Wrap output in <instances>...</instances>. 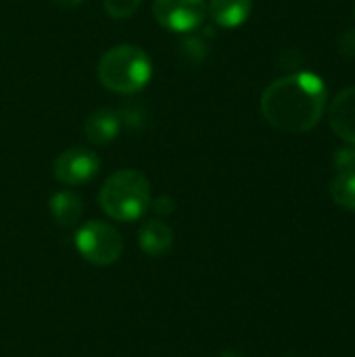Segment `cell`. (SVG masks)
<instances>
[{
    "mask_svg": "<svg viewBox=\"0 0 355 357\" xmlns=\"http://www.w3.org/2000/svg\"><path fill=\"white\" fill-rule=\"evenodd\" d=\"M326 105V86L310 71L278 77L262 94V115L272 128L287 134H305L316 128Z\"/></svg>",
    "mask_w": 355,
    "mask_h": 357,
    "instance_id": "cell-1",
    "label": "cell"
},
{
    "mask_svg": "<svg viewBox=\"0 0 355 357\" xmlns=\"http://www.w3.org/2000/svg\"><path fill=\"white\" fill-rule=\"evenodd\" d=\"M151 184L142 172L119 169L109 176L98 192L100 209L115 222H136L151 207Z\"/></svg>",
    "mask_w": 355,
    "mask_h": 357,
    "instance_id": "cell-2",
    "label": "cell"
},
{
    "mask_svg": "<svg viewBox=\"0 0 355 357\" xmlns=\"http://www.w3.org/2000/svg\"><path fill=\"white\" fill-rule=\"evenodd\" d=\"M153 75V63L149 54L134 44H119L109 48L98 61L100 84L117 94L140 92Z\"/></svg>",
    "mask_w": 355,
    "mask_h": 357,
    "instance_id": "cell-3",
    "label": "cell"
},
{
    "mask_svg": "<svg viewBox=\"0 0 355 357\" xmlns=\"http://www.w3.org/2000/svg\"><path fill=\"white\" fill-rule=\"evenodd\" d=\"M75 247L80 255L92 266H113L123 253L121 234L107 222H86L75 234Z\"/></svg>",
    "mask_w": 355,
    "mask_h": 357,
    "instance_id": "cell-4",
    "label": "cell"
},
{
    "mask_svg": "<svg viewBox=\"0 0 355 357\" xmlns=\"http://www.w3.org/2000/svg\"><path fill=\"white\" fill-rule=\"evenodd\" d=\"M205 0H153L157 23L176 33H190L205 21Z\"/></svg>",
    "mask_w": 355,
    "mask_h": 357,
    "instance_id": "cell-5",
    "label": "cell"
},
{
    "mask_svg": "<svg viewBox=\"0 0 355 357\" xmlns=\"http://www.w3.org/2000/svg\"><path fill=\"white\" fill-rule=\"evenodd\" d=\"M100 169V159L94 151L75 146L69 151H63L56 161H54V178L61 184L67 186H82L86 182H90Z\"/></svg>",
    "mask_w": 355,
    "mask_h": 357,
    "instance_id": "cell-6",
    "label": "cell"
},
{
    "mask_svg": "<svg viewBox=\"0 0 355 357\" xmlns=\"http://www.w3.org/2000/svg\"><path fill=\"white\" fill-rule=\"evenodd\" d=\"M328 121L339 138H343L349 144H355V86L341 90L331 100Z\"/></svg>",
    "mask_w": 355,
    "mask_h": 357,
    "instance_id": "cell-7",
    "label": "cell"
},
{
    "mask_svg": "<svg viewBox=\"0 0 355 357\" xmlns=\"http://www.w3.org/2000/svg\"><path fill=\"white\" fill-rule=\"evenodd\" d=\"M119 130H121V115L111 109L94 111L92 115H88V119L84 123L86 138L96 146L113 142L119 136Z\"/></svg>",
    "mask_w": 355,
    "mask_h": 357,
    "instance_id": "cell-8",
    "label": "cell"
},
{
    "mask_svg": "<svg viewBox=\"0 0 355 357\" xmlns=\"http://www.w3.org/2000/svg\"><path fill=\"white\" fill-rule=\"evenodd\" d=\"M138 245L140 249L151 257L165 255L174 245V232L172 228L161 220H149L140 232H138Z\"/></svg>",
    "mask_w": 355,
    "mask_h": 357,
    "instance_id": "cell-9",
    "label": "cell"
},
{
    "mask_svg": "<svg viewBox=\"0 0 355 357\" xmlns=\"http://www.w3.org/2000/svg\"><path fill=\"white\" fill-rule=\"evenodd\" d=\"M209 15L220 27H239L251 15V0H211Z\"/></svg>",
    "mask_w": 355,
    "mask_h": 357,
    "instance_id": "cell-10",
    "label": "cell"
},
{
    "mask_svg": "<svg viewBox=\"0 0 355 357\" xmlns=\"http://www.w3.org/2000/svg\"><path fill=\"white\" fill-rule=\"evenodd\" d=\"M50 213L52 218L56 220V224L65 226V228H71L80 222L82 218V211H84V205H82V199L71 192V190H59L50 197Z\"/></svg>",
    "mask_w": 355,
    "mask_h": 357,
    "instance_id": "cell-11",
    "label": "cell"
},
{
    "mask_svg": "<svg viewBox=\"0 0 355 357\" xmlns=\"http://www.w3.org/2000/svg\"><path fill=\"white\" fill-rule=\"evenodd\" d=\"M331 197L335 205L345 211H355V172L354 174H339L331 182Z\"/></svg>",
    "mask_w": 355,
    "mask_h": 357,
    "instance_id": "cell-12",
    "label": "cell"
},
{
    "mask_svg": "<svg viewBox=\"0 0 355 357\" xmlns=\"http://www.w3.org/2000/svg\"><path fill=\"white\" fill-rule=\"evenodd\" d=\"M142 0H105V10L111 19H128L136 13Z\"/></svg>",
    "mask_w": 355,
    "mask_h": 357,
    "instance_id": "cell-13",
    "label": "cell"
},
{
    "mask_svg": "<svg viewBox=\"0 0 355 357\" xmlns=\"http://www.w3.org/2000/svg\"><path fill=\"white\" fill-rule=\"evenodd\" d=\"M335 169L339 174H354L355 172V144L341 146L335 153Z\"/></svg>",
    "mask_w": 355,
    "mask_h": 357,
    "instance_id": "cell-14",
    "label": "cell"
},
{
    "mask_svg": "<svg viewBox=\"0 0 355 357\" xmlns=\"http://www.w3.org/2000/svg\"><path fill=\"white\" fill-rule=\"evenodd\" d=\"M151 205H153V211L157 213V215H169V213H174V209H176V203H174V199L172 197H167V195H161V197H157V199H153L151 201Z\"/></svg>",
    "mask_w": 355,
    "mask_h": 357,
    "instance_id": "cell-15",
    "label": "cell"
},
{
    "mask_svg": "<svg viewBox=\"0 0 355 357\" xmlns=\"http://www.w3.org/2000/svg\"><path fill=\"white\" fill-rule=\"evenodd\" d=\"M182 48H184V52H186L188 56L195 52V61L203 59V56H205V50H207V46H205L199 38H186V40L182 42Z\"/></svg>",
    "mask_w": 355,
    "mask_h": 357,
    "instance_id": "cell-16",
    "label": "cell"
},
{
    "mask_svg": "<svg viewBox=\"0 0 355 357\" xmlns=\"http://www.w3.org/2000/svg\"><path fill=\"white\" fill-rule=\"evenodd\" d=\"M339 50L347 56H355V29L345 31L341 38H339Z\"/></svg>",
    "mask_w": 355,
    "mask_h": 357,
    "instance_id": "cell-17",
    "label": "cell"
},
{
    "mask_svg": "<svg viewBox=\"0 0 355 357\" xmlns=\"http://www.w3.org/2000/svg\"><path fill=\"white\" fill-rule=\"evenodd\" d=\"M56 6H63V8H73L77 4H82V0H52Z\"/></svg>",
    "mask_w": 355,
    "mask_h": 357,
    "instance_id": "cell-18",
    "label": "cell"
}]
</instances>
